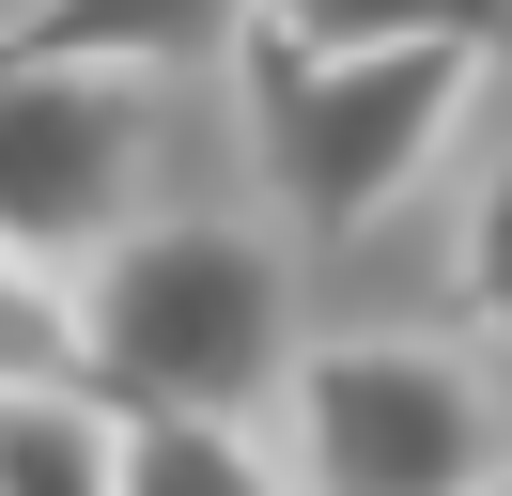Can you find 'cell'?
Returning <instances> with one entry per match:
<instances>
[{
  "mask_svg": "<svg viewBox=\"0 0 512 496\" xmlns=\"http://www.w3.org/2000/svg\"><path fill=\"white\" fill-rule=\"evenodd\" d=\"M0 496H125V419L78 388L0 403Z\"/></svg>",
  "mask_w": 512,
  "mask_h": 496,
  "instance_id": "5b68a950",
  "label": "cell"
},
{
  "mask_svg": "<svg viewBox=\"0 0 512 496\" xmlns=\"http://www.w3.org/2000/svg\"><path fill=\"white\" fill-rule=\"evenodd\" d=\"M481 62H497L481 16H249L233 78H249V155L280 186V217L295 233L388 217L466 124Z\"/></svg>",
  "mask_w": 512,
  "mask_h": 496,
  "instance_id": "6da1fadb",
  "label": "cell"
},
{
  "mask_svg": "<svg viewBox=\"0 0 512 496\" xmlns=\"http://www.w3.org/2000/svg\"><path fill=\"white\" fill-rule=\"evenodd\" d=\"M450 295H466L481 341H512V155L466 186V248H450Z\"/></svg>",
  "mask_w": 512,
  "mask_h": 496,
  "instance_id": "52a82bcc",
  "label": "cell"
},
{
  "mask_svg": "<svg viewBox=\"0 0 512 496\" xmlns=\"http://www.w3.org/2000/svg\"><path fill=\"white\" fill-rule=\"evenodd\" d=\"M295 372L280 248L233 217H125V248L78 264V403L125 434H249V403Z\"/></svg>",
  "mask_w": 512,
  "mask_h": 496,
  "instance_id": "7a4b0ae2",
  "label": "cell"
},
{
  "mask_svg": "<svg viewBox=\"0 0 512 496\" xmlns=\"http://www.w3.org/2000/svg\"><path fill=\"white\" fill-rule=\"evenodd\" d=\"M497 496H512V481H497Z\"/></svg>",
  "mask_w": 512,
  "mask_h": 496,
  "instance_id": "ba28073f",
  "label": "cell"
},
{
  "mask_svg": "<svg viewBox=\"0 0 512 496\" xmlns=\"http://www.w3.org/2000/svg\"><path fill=\"white\" fill-rule=\"evenodd\" d=\"M125 496H280L249 434H125Z\"/></svg>",
  "mask_w": 512,
  "mask_h": 496,
  "instance_id": "8992f818",
  "label": "cell"
},
{
  "mask_svg": "<svg viewBox=\"0 0 512 496\" xmlns=\"http://www.w3.org/2000/svg\"><path fill=\"white\" fill-rule=\"evenodd\" d=\"M497 403L435 341H311L280 372V496H497Z\"/></svg>",
  "mask_w": 512,
  "mask_h": 496,
  "instance_id": "277c9868",
  "label": "cell"
},
{
  "mask_svg": "<svg viewBox=\"0 0 512 496\" xmlns=\"http://www.w3.org/2000/svg\"><path fill=\"white\" fill-rule=\"evenodd\" d=\"M156 16H47L0 31V264L78 279L125 248L140 140H156Z\"/></svg>",
  "mask_w": 512,
  "mask_h": 496,
  "instance_id": "3957f363",
  "label": "cell"
}]
</instances>
